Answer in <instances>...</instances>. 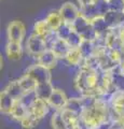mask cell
<instances>
[{"mask_svg": "<svg viewBox=\"0 0 124 129\" xmlns=\"http://www.w3.org/2000/svg\"><path fill=\"white\" fill-rule=\"evenodd\" d=\"M102 70L80 67L75 79V87L81 96H99V80Z\"/></svg>", "mask_w": 124, "mask_h": 129, "instance_id": "cell-1", "label": "cell"}, {"mask_svg": "<svg viewBox=\"0 0 124 129\" xmlns=\"http://www.w3.org/2000/svg\"><path fill=\"white\" fill-rule=\"evenodd\" d=\"M72 29L79 34L82 37L83 40H86V41H94V40L97 38L94 28L92 26L91 21H89L87 18H85L84 16H82L80 14L79 17L76 19L75 23L72 24Z\"/></svg>", "mask_w": 124, "mask_h": 129, "instance_id": "cell-2", "label": "cell"}, {"mask_svg": "<svg viewBox=\"0 0 124 129\" xmlns=\"http://www.w3.org/2000/svg\"><path fill=\"white\" fill-rule=\"evenodd\" d=\"M109 104L111 119L120 120L124 125V91H115L110 97Z\"/></svg>", "mask_w": 124, "mask_h": 129, "instance_id": "cell-3", "label": "cell"}, {"mask_svg": "<svg viewBox=\"0 0 124 129\" xmlns=\"http://www.w3.org/2000/svg\"><path fill=\"white\" fill-rule=\"evenodd\" d=\"M26 50L30 56L37 58L47 50L45 39L37 34H31L26 41Z\"/></svg>", "mask_w": 124, "mask_h": 129, "instance_id": "cell-4", "label": "cell"}, {"mask_svg": "<svg viewBox=\"0 0 124 129\" xmlns=\"http://www.w3.org/2000/svg\"><path fill=\"white\" fill-rule=\"evenodd\" d=\"M27 74H29L31 78L35 79V81L39 83H45V82H51L52 75H51V70L47 68L41 66L39 63H35L27 69L26 71Z\"/></svg>", "mask_w": 124, "mask_h": 129, "instance_id": "cell-5", "label": "cell"}, {"mask_svg": "<svg viewBox=\"0 0 124 129\" xmlns=\"http://www.w3.org/2000/svg\"><path fill=\"white\" fill-rule=\"evenodd\" d=\"M25 26L21 21H13L8 26V40L11 42L22 43L24 37H25Z\"/></svg>", "mask_w": 124, "mask_h": 129, "instance_id": "cell-6", "label": "cell"}, {"mask_svg": "<svg viewBox=\"0 0 124 129\" xmlns=\"http://www.w3.org/2000/svg\"><path fill=\"white\" fill-rule=\"evenodd\" d=\"M59 14H61L63 21L65 24L72 25L75 21L80 16V10L71 2H65L59 9Z\"/></svg>", "mask_w": 124, "mask_h": 129, "instance_id": "cell-7", "label": "cell"}, {"mask_svg": "<svg viewBox=\"0 0 124 129\" xmlns=\"http://www.w3.org/2000/svg\"><path fill=\"white\" fill-rule=\"evenodd\" d=\"M68 99L69 98L66 96L65 91L62 89H58V88H55L47 103H49L50 108L54 109L55 111H61L63 109H65L66 104L68 102Z\"/></svg>", "mask_w": 124, "mask_h": 129, "instance_id": "cell-8", "label": "cell"}, {"mask_svg": "<svg viewBox=\"0 0 124 129\" xmlns=\"http://www.w3.org/2000/svg\"><path fill=\"white\" fill-rule=\"evenodd\" d=\"M91 23H92V26H93V28H94V31H95L96 36H97L98 38L106 39L111 29L109 28V26L107 25L104 16H97V17L92 19Z\"/></svg>", "mask_w": 124, "mask_h": 129, "instance_id": "cell-9", "label": "cell"}, {"mask_svg": "<svg viewBox=\"0 0 124 129\" xmlns=\"http://www.w3.org/2000/svg\"><path fill=\"white\" fill-rule=\"evenodd\" d=\"M107 25L110 29H117L124 26V13L123 12H113L109 11L104 16Z\"/></svg>", "mask_w": 124, "mask_h": 129, "instance_id": "cell-10", "label": "cell"}, {"mask_svg": "<svg viewBox=\"0 0 124 129\" xmlns=\"http://www.w3.org/2000/svg\"><path fill=\"white\" fill-rule=\"evenodd\" d=\"M55 88L53 87L51 82H45V83H39L37 84V87L35 89V95L37 99L43 100V101H49L50 97L53 94Z\"/></svg>", "mask_w": 124, "mask_h": 129, "instance_id": "cell-11", "label": "cell"}, {"mask_svg": "<svg viewBox=\"0 0 124 129\" xmlns=\"http://www.w3.org/2000/svg\"><path fill=\"white\" fill-rule=\"evenodd\" d=\"M57 56L53 53V51L52 50H46L45 52H43V53L38 56L37 57V63L41 64V66L47 68V69H52V68H54L56 66L57 63Z\"/></svg>", "mask_w": 124, "mask_h": 129, "instance_id": "cell-12", "label": "cell"}, {"mask_svg": "<svg viewBox=\"0 0 124 129\" xmlns=\"http://www.w3.org/2000/svg\"><path fill=\"white\" fill-rule=\"evenodd\" d=\"M50 50L53 51V53L57 56L58 59H66V57L68 56V54L70 53V51L72 50V48L70 47V45L67 43L66 40L58 39Z\"/></svg>", "mask_w": 124, "mask_h": 129, "instance_id": "cell-13", "label": "cell"}, {"mask_svg": "<svg viewBox=\"0 0 124 129\" xmlns=\"http://www.w3.org/2000/svg\"><path fill=\"white\" fill-rule=\"evenodd\" d=\"M61 114L69 129H72V128L80 126V125H82L81 117H80V115H78L77 113H73L69 110H67V109H63V110H61Z\"/></svg>", "mask_w": 124, "mask_h": 129, "instance_id": "cell-14", "label": "cell"}, {"mask_svg": "<svg viewBox=\"0 0 124 129\" xmlns=\"http://www.w3.org/2000/svg\"><path fill=\"white\" fill-rule=\"evenodd\" d=\"M5 90L15 100V101H19V100L23 98V96L26 94V92L24 91V89L22 88L21 84H19V82H18V80L10 82L7 85V87L5 88Z\"/></svg>", "mask_w": 124, "mask_h": 129, "instance_id": "cell-15", "label": "cell"}, {"mask_svg": "<svg viewBox=\"0 0 124 129\" xmlns=\"http://www.w3.org/2000/svg\"><path fill=\"white\" fill-rule=\"evenodd\" d=\"M49 111H50L49 103L46 101H43V100H40V99L36 100L33 104V107L30 109V112L33 113L35 116H37L39 119L44 117L47 113H49Z\"/></svg>", "mask_w": 124, "mask_h": 129, "instance_id": "cell-16", "label": "cell"}, {"mask_svg": "<svg viewBox=\"0 0 124 129\" xmlns=\"http://www.w3.org/2000/svg\"><path fill=\"white\" fill-rule=\"evenodd\" d=\"M15 102L16 101L6 90L1 91V94H0V109H1V113L10 115Z\"/></svg>", "mask_w": 124, "mask_h": 129, "instance_id": "cell-17", "label": "cell"}, {"mask_svg": "<svg viewBox=\"0 0 124 129\" xmlns=\"http://www.w3.org/2000/svg\"><path fill=\"white\" fill-rule=\"evenodd\" d=\"M6 53H7V56L9 57V59H11V60L21 59L22 54H23L22 43L8 41V44L6 46Z\"/></svg>", "mask_w": 124, "mask_h": 129, "instance_id": "cell-18", "label": "cell"}, {"mask_svg": "<svg viewBox=\"0 0 124 129\" xmlns=\"http://www.w3.org/2000/svg\"><path fill=\"white\" fill-rule=\"evenodd\" d=\"M28 113H30V111L27 109L24 104L21 102V101H16L14 104L13 109H12V111L10 113V116L12 118L18 120L19 123L22 122V120L26 117L27 115H28Z\"/></svg>", "mask_w": 124, "mask_h": 129, "instance_id": "cell-19", "label": "cell"}, {"mask_svg": "<svg viewBox=\"0 0 124 129\" xmlns=\"http://www.w3.org/2000/svg\"><path fill=\"white\" fill-rule=\"evenodd\" d=\"M45 22L52 31H57L64 24V21L61 14H59V12H56V11L51 12L45 17Z\"/></svg>", "mask_w": 124, "mask_h": 129, "instance_id": "cell-20", "label": "cell"}, {"mask_svg": "<svg viewBox=\"0 0 124 129\" xmlns=\"http://www.w3.org/2000/svg\"><path fill=\"white\" fill-rule=\"evenodd\" d=\"M79 51H80V53H81L84 60L94 57L95 54H96V47H95L94 42L93 41H86V40H83V42L81 43V45L79 47Z\"/></svg>", "mask_w": 124, "mask_h": 129, "instance_id": "cell-21", "label": "cell"}, {"mask_svg": "<svg viewBox=\"0 0 124 129\" xmlns=\"http://www.w3.org/2000/svg\"><path fill=\"white\" fill-rule=\"evenodd\" d=\"M19 84H21L22 88L24 89V91L25 92H33L35 91L36 87H37V82L35 81V79H33L29 74L25 73L21 79L18 80Z\"/></svg>", "mask_w": 124, "mask_h": 129, "instance_id": "cell-22", "label": "cell"}, {"mask_svg": "<svg viewBox=\"0 0 124 129\" xmlns=\"http://www.w3.org/2000/svg\"><path fill=\"white\" fill-rule=\"evenodd\" d=\"M65 60L71 66H78V67H82L83 62H84V59H83L81 53H80L79 48H72Z\"/></svg>", "mask_w": 124, "mask_h": 129, "instance_id": "cell-23", "label": "cell"}, {"mask_svg": "<svg viewBox=\"0 0 124 129\" xmlns=\"http://www.w3.org/2000/svg\"><path fill=\"white\" fill-rule=\"evenodd\" d=\"M65 109H67V110H69L73 113H77L78 115H81V113L83 111L82 97H80V98H76V97L75 98H69Z\"/></svg>", "mask_w": 124, "mask_h": 129, "instance_id": "cell-24", "label": "cell"}, {"mask_svg": "<svg viewBox=\"0 0 124 129\" xmlns=\"http://www.w3.org/2000/svg\"><path fill=\"white\" fill-rule=\"evenodd\" d=\"M111 79H112L113 85L117 88V90L124 91V73L120 71V68L117 67L114 70L110 72Z\"/></svg>", "mask_w": 124, "mask_h": 129, "instance_id": "cell-25", "label": "cell"}, {"mask_svg": "<svg viewBox=\"0 0 124 129\" xmlns=\"http://www.w3.org/2000/svg\"><path fill=\"white\" fill-rule=\"evenodd\" d=\"M51 125L53 129H69L68 126L66 125L65 120L63 119L61 111H55L52 115L51 118Z\"/></svg>", "mask_w": 124, "mask_h": 129, "instance_id": "cell-26", "label": "cell"}, {"mask_svg": "<svg viewBox=\"0 0 124 129\" xmlns=\"http://www.w3.org/2000/svg\"><path fill=\"white\" fill-rule=\"evenodd\" d=\"M52 32V30L50 29V27L47 26V24L45 22V19H42V21H39L35 24L34 26V34H37L41 37L45 38L47 35Z\"/></svg>", "mask_w": 124, "mask_h": 129, "instance_id": "cell-27", "label": "cell"}, {"mask_svg": "<svg viewBox=\"0 0 124 129\" xmlns=\"http://www.w3.org/2000/svg\"><path fill=\"white\" fill-rule=\"evenodd\" d=\"M39 122H40V119L30 112V113H28V115H27L26 117L21 122V125H22V127L24 129H33L39 124Z\"/></svg>", "mask_w": 124, "mask_h": 129, "instance_id": "cell-28", "label": "cell"}, {"mask_svg": "<svg viewBox=\"0 0 124 129\" xmlns=\"http://www.w3.org/2000/svg\"><path fill=\"white\" fill-rule=\"evenodd\" d=\"M66 41L70 45L71 48H79L80 45H81V43L83 42V39L79 34H77L75 30H72L71 34L69 35V37L67 38Z\"/></svg>", "mask_w": 124, "mask_h": 129, "instance_id": "cell-29", "label": "cell"}, {"mask_svg": "<svg viewBox=\"0 0 124 129\" xmlns=\"http://www.w3.org/2000/svg\"><path fill=\"white\" fill-rule=\"evenodd\" d=\"M72 30H73L72 29V26L69 25V24H65V23H64L63 25H62V27L56 31V34H57L59 39L67 40V38L69 37V35L71 34V31H72Z\"/></svg>", "mask_w": 124, "mask_h": 129, "instance_id": "cell-30", "label": "cell"}, {"mask_svg": "<svg viewBox=\"0 0 124 129\" xmlns=\"http://www.w3.org/2000/svg\"><path fill=\"white\" fill-rule=\"evenodd\" d=\"M107 1L110 11L124 13V0H107Z\"/></svg>", "mask_w": 124, "mask_h": 129, "instance_id": "cell-31", "label": "cell"}, {"mask_svg": "<svg viewBox=\"0 0 124 129\" xmlns=\"http://www.w3.org/2000/svg\"><path fill=\"white\" fill-rule=\"evenodd\" d=\"M44 39H45V43H46L47 50H50V48L53 46V44L56 42L59 38H58V36L56 34V31H52V32H50V34L46 36Z\"/></svg>", "mask_w": 124, "mask_h": 129, "instance_id": "cell-32", "label": "cell"}, {"mask_svg": "<svg viewBox=\"0 0 124 129\" xmlns=\"http://www.w3.org/2000/svg\"><path fill=\"white\" fill-rule=\"evenodd\" d=\"M109 129H124V125L120 120L111 119L109 123Z\"/></svg>", "mask_w": 124, "mask_h": 129, "instance_id": "cell-33", "label": "cell"}, {"mask_svg": "<svg viewBox=\"0 0 124 129\" xmlns=\"http://www.w3.org/2000/svg\"><path fill=\"white\" fill-rule=\"evenodd\" d=\"M95 1V0H78L79 5H80V8H84V7H87L92 5Z\"/></svg>", "mask_w": 124, "mask_h": 129, "instance_id": "cell-34", "label": "cell"}, {"mask_svg": "<svg viewBox=\"0 0 124 129\" xmlns=\"http://www.w3.org/2000/svg\"><path fill=\"white\" fill-rule=\"evenodd\" d=\"M119 32H120V37H121L122 41H123V43H124V26H122V27L119 28Z\"/></svg>", "mask_w": 124, "mask_h": 129, "instance_id": "cell-35", "label": "cell"}, {"mask_svg": "<svg viewBox=\"0 0 124 129\" xmlns=\"http://www.w3.org/2000/svg\"><path fill=\"white\" fill-rule=\"evenodd\" d=\"M119 68H120V71H121L122 73H124V60H123V61H122L121 63H120Z\"/></svg>", "mask_w": 124, "mask_h": 129, "instance_id": "cell-36", "label": "cell"}]
</instances>
